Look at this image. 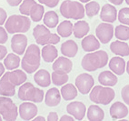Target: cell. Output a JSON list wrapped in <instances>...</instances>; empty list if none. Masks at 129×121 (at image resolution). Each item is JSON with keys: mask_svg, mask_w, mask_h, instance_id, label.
Listing matches in <instances>:
<instances>
[{"mask_svg": "<svg viewBox=\"0 0 129 121\" xmlns=\"http://www.w3.org/2000/svg\"><path fill=\"white\" fill-rule=\"evenodd\" d=\"M108 62V55L104 50L93 51L86 54L81 61V66L88 72H93L104 68Z\"/></svg>", "mask_w": 129, "mask_h": 121, "instance_id": "6da1fadb", "label": "cell"}, {"mask_svg": "<svg viewBox=\"0 0 129 121\" xmlns=\"http://www.w3.org/2000/svg\"><path fill=\"white\" fill-rule=\"evenodd\" d=\"M40 54L41 50L38 46L32 44L25 49L24 57L21 61V67L25 72L32 74L36 72L40 66Z\"/></svg>", "mask_w": 129, "mask_h": 121, "instance_id": "7a4b0ae2", "label": "cell"}, {"mask_svg": "<svg viewBox=\"0 0 129 121\" xmlns=\"http://www.w3.org/2000/svg\"><path fill=\"white\" fill-rule=\"evenodd\" d=\"M31 26V20L26 16L13 15L9 16L5 22V28L7 33H25Z\"/></svg>", "mask_w": 129, "mask_h": 121, "instance_id": "3957f363", "label": "cell"}, {"mask_svg": "<svg viewBox=\"0 0 129 121\" xmlns=\"http://www.w3.org/2000/svg\"><path fill=\"white\" fill-rule=\"evenodd\" d=\"M60 13L67 19L79 20L85 17V7L78 1L64 0L60 6Z\"/></svg>", "mask_w": 129, "mask_h": 121, "instance_id": "277c9868", "label": "cell"}, {"mask_svg": "<svg viewBox=\"0 0 129 121\" xmlns=\"http://www.w3.org/2000/svg\"><path fill=\"white\" fill-rule=\"evenodd\" d=\"M33 37L37 44L41 46H46L47 44H57L61 39L60 36L55 33H51L47 26L44 25H37L35 26L33 29Z\"/></svg>", "mask_w": 129, "mask_h": 121, "instance_id": "5b68a950", "label": "cell"}, {"mask_svg": "<svg viewBox=\"0 0 129 121\" xmlns=\"http://www.w3.org/2000/svg\"><path fill=\"white\" fill-rule=\"evenodd\" d=\"M44 95V91L35 87L30 82H25L21 85L18 89V98L22 101L40 103L43 101Z\"/></svg>", "mask_w": 129, "mask_h": 121, "instance_id": "8992f818", "label": "cell"}, {"mask_svg": "<svg viewBox=\"0 0 129 121\" xmlns=\"http://www.w3.org/2000/svg\"><path fill=\"white\" fill-rule=\"evenodd\" d=\"M115 93L111 86L104 87L102 86H95L90 91L89 98L92 102L101 105H108L115 98Z\"/></svg>", "mask_w": 129, "mask_h": 121, "instance_id": "52a82bcc", "label": "cell"}, {"mask_svg": "<svg viewBox=\"0 0 129 121\" xmlns=\"http://www.w3.org/2000/svg\"><path fill=\"white\" fill-rule=\"evenodd\" d=\"M0 115L6 121H15L18 116V109L9 97H0Z\"/></svg>", "mask_w": 129, "mask_h": 121, "instance_id": "ba28073f", "label": "cell"}, {"mask_svg": "<svg viewBox=\"0 0 129 121\" xmlns=\"http://www.w3.org/2000/svg\"><path fill=\"white\" fill-rule=\"evenodd\" d=\"M77 90L83 95H86L91 91V89L94 87V77L90 74L87 73H83V74L78 75L75 81Z\"/></svg>", "mask_w": 129, "mask_h": 121, "instance_id": "9c48e42d", "label": "cell"}, {"mask_svg": "<svg viewBox=\"0 0 129 121\" xmlns=\"http://www.w3.org/2000/svg\"><path fill=\"white\" fill-rule=\"evenodd\" d=\"M114 26L111 23H101L95 29V35L102 44H107L114 36Z\"/></svg>", "mask_w": 129, "mask_h": 121, "instance_id": "30bf717a", "label": "cell"}, {"mask_svg": "<svg viewBox=\"0 0 129 121\" xmlns=\"http://www.w3.org/2000/svg\"><path fill=\"white\" fill-rule=\"evenodd\" d=\"M27 37L23 35L22 33L14 35L11 38V48L16 55L21 56L24 55L26 47H27Z\"/></svg>", "mask_w": 129, "mask_h": 121, "instance_id": "8fae6325", "label": "cell"}, {"mask_svg": "<svg viewBox=\"0 0 129 121\" xmlns=\"http://www.w3.org/2000/svg\"><path fill=\"white\" fill-rule=\"evenodd\" d=\"M67 111L68 114L74 116L76 120H83L86 112V107L81 101H74L67 106Z\"/></svg>", "mask_w": 129, "mask_h": 121, "instance_id": "7c38bea8", "label": "cell"}, {"mask_svg": "<svg viewBox=\"0 0 129 121\" xmlns=\"http://www.w3.org/2000/svg\"><path fill=\"white\" fill-rule=\"evenodd\" d=\"M37 107L31 101L24 102L19 106L18 113L23 120H32L37 114Z\"/></svg>", "mask_w": 129, "mask_h": 121, "instance_id": "4fadbf2b", "label": "cell"}, {"mask_svg": "<svg viewBox=\"0 0 129 121\" xmlns=\"http://www.w3.org/2000/svg\"><path fill=\"white\" fill-rule=\"evenodd\" d=\"M117 10L113 5L105 4L101 8L100 19L106 23H114L117 18Z\"/></svg>", "mask_w": 129, "mask_h": 121, "instance_id": "5bb4252c", "label": "cell"}, {"mask_svg": "<svg viewBox=\"0 0 129 121\" xmlns=\"http://www.w3.org/2000/svg\"><path fill=\"white\" fill-rule=\"evenodd\" d=\"M109 114L114 120L117 119H123L128 115V108L124 103L122 102H115L111 106Z\"/></svg>", "mask_w": 129, "mask_h": 121, "instance_id": "9a60e30c", "label": "cell"}, {"mask_svg": "<svg viewBox=\"0 0 129 121\" xmlns=\"http://www.w3.org/2000/svg\"><path fill=\"white\" fill-rule=\"evenodd\" d=\"M52 68H53L54 71H56V72L68 74L73 68V63L68 58L60 56V57L56 58L55 60L53 66H52Z\"/></svg>", "mask_w": 129, "mask_h": 121, "instance_id": "2e32d148", "label": "cell"}, {"mask_svg": "<svg viewBox=\"0 0 129 121\" xmlns=\"http://www.w3.org/2000/svg\"><path fill=\"white\" fill-rule=\"evenodd\" d=\"M5 74L8 78V80L16 86H20L27 79L26 74L21 69H14L13 71H9V72L5 73Z\"/></svg>", "mask_w": 129, "mask_h": 121, "instance_id": "e0dca14e", "label": "cell"}, {"mask_svg": "<svg viewBox=\"0 0 129 121\" xmlns=\"http://www.w3.org/2000/svg\"><path fill=\"white\" fill-rule=\"evenodd\" d=\"M61 93L56 87H52L46 93L45 96V104L47 107H56L61 102Z\"/></svg>", "mask_w": 129, "mask_h": 121, "instance_id": "ac0fdd59", "label": "cell"}, {"mask_svg": "<svg viewBox=\"0 0 129 121\" xmlns=\"http://www.w3.org/2000/svg\"><path fill=\"white\" fill-rule=\"evenodd\" d=\"M109 68L113 73H115L116 76H122L125 71V61L121 56H115L111 58L109 61Z\"/></svg>", "mask_w": 129, "mask_h": 121, "instance_id": "d6986e66", "label": "cell"}, {"mask_svg": "<svg viewBox=\"0 0 129 121\" xmlns=\"http://www.w3.org/2000/svg\"><path fill=\"white\" fill-rule=\"evenodd\" d=\"M34 80L37 86L41 87H47L52 83L50 73L46 69H39L34 75Z\"/></svg>", "mask_w": 129, "mask_h": 121, "instance_id": "ffe728a7", "label": "cell"}, {"mask_svg": "<svg viewBox=\"0 0 129 121\" xmlns=\"http://www.w3.org/2000/svg\"><path fill=\"white\" fill-rule=\"evenodd\" d=\"M16 94V86L8 80L4 73L0 79V95L5 97H13Z\"/></svg>", "mask_w": 129, "mask_h": 121, "instance_id": "44dd1931", "label": "cell"}, {"mask_svg": "<svg viewBox=\"0 0 129 121\" xmlns=\"http://www.w3.org/2000/svg\"><path fill=\"white\" fill-rule=\"evenodd\" d=\"M81 46L85 52H93L100 48V42L94 35H89L84 37Z\"/></svg>", "mask_w": 129, "mask_h": 121, "instance_id": "7402d4cb", "label": "cell"}, {"mask_svg": "<svg viewBox=\"0 0 129 121\" xmlns=\"http://www.w3.org/2000/svg\"><path fill=\"white\" fill-rule=\"evenodd\" d=\"M117 77L115 73L105 70L98 75V82L104 86H114L117 84Z\"/></svg>", "mask_w": 129, "mask_h": 121, "instance_id": "603a6c76", "label": "cell"}, {"mask_svg": "<svg viewBox=\"0 0 129 121\" xmlns=\"http://www.w3.org/2000/svg\"><path fill=\"white\" fill-rule=\"evenodd\" d=\"M110 50L112 53L115 54L119 56H129V46L127 43L122 40H116L110 44Z\"/></svg>", "mask_w": 129, "mask_h": 121, "instance_id": "cb8c5ba5", "label": "cell"}, {"mask_svg": "<svg viewBox=\"0 0 129 121\" xmlns=\"http://www.w3.org/2000/svg\"><path fill=\"white\" fill-rule=\"evenodd\" d=\"M41 56L42 58H43V60L45 62H46V63L54 62L58 56L57 48L53 44L46 45L43 47V49L41 50Z\"/></svg>", "mask_w": 129, "mask_h": 121, "instance_id": "d4e9b609", "label": "cell"}, {"mask_svg": "<svg viewBox=\"0 0 129 121\" xmlns=\"http://www.w3.org/2000/svg\"><path fill=\"white\" fill-rule=\"evenodd\" d=\"M61 52L66 57H75L78 52V46L74 40H67L61 46Z\"/></svg>", "mask_w": 129, "mask_h": 121, "instance_id": "484cf974", "label": "cell"}, {"mask_svg": "<svg viewBox=\"0 0 129 121\" xmlns=\"http://www.w3.org/2000/svg\"><path fill=\"white\" fill-rule=\"evenodd\" d=\"M90 30L89 24L86 21H78L73 26V34L76 38H83Z\"/></svg>", "mask_w": 129, "mask_h": 121, "instance_id": "4316f807", "label": "cell"}, {"mask_svg": "<svg viewBox=\"0 0 129 121\" xmlns=\"http://www.w3.org/2000/svg\"><path fill=\"white\" fill-rule=\"evenodd\" d=\"M60 93L62 98L66 101H70L76 98L77 96V88L73 84H64L61 87Z\"/></svg>", "mask_w": 129, "mask_h": 121, "instance_id": "83f0119b", "label": "cell"}, {"mask_svg": "<svg viewBox=\"0 0 129 121\" xmlns=\"http://www.w3.org/2000/svg\"><path fill=\"white\" fill-rule=\"evenodd\" d=\"M105 117V112L96 105H92L87 109V119L89 121H102Z\"/></svg>", "mask_w": 129, "mask_h": 121, "instance_id": "f1b7e54d", "label": "cell"}, {"mask_svg": "<svg viewBox=\"0 0 129 121\" xmlns=\"http://www.w3.org/2000/svg\"><path fill=\"white\" fill-rule=\"evenodd\" d=\"M20 57L16 53H10L4 58V66L7 70L16 69L20 65Z\"/></svg>", "mask_w": 129, "mask_h": 121, "instance_id": "f546056e", "label": "cell"}, {"mask_svg": "<svg viewBox=\"0 0 129 121\" xmlns=\"http://www.w3.org/2000/svg\"><path fill=\"white\" fill-rule=\"evenodd\" d=\"M44 25L48 28H55L59 22V16L55 11H48L44 15Z\"/></svg>", "mask_w": 129, "mask_h": 121, "instance_id": "4dcf8cb0", "label": "cell"}, {"mask_svg": "<svg viewBox=\"0 0 129 121\" xmlns=\"http://www.w3.org/2000/svg\"><path fill=\"white\" fill-rule=\"evenodd\" d=\"M73 24L69 20H64L61 22L57 26V34L62 37H68L73 32Z\"/></svg>", "mask_w": 129, "mask_h": 121, "instance_id": "1f68e13d", "label": "cell"}, {"mask_svg": "<svg viewBox=\"0 0 129 121\" xmlns=\"http://www.w3.org/2000/svg\"><path fill=\"white\" fill-rule=\"evenodd\" d=\"M45 8L42 4H37L36 3L35 5L33 6L31 10H30V17L31 20L34 22H39L44 16Z\"/></svg>", "mask_w": 129, "mask_h": 121, "instance_id": "d6a6232c", "label": "cell"}, {"mask_svg": "<svg viewBox=\"0 0 129 121\" xmlns=\"http://www.w3.org/2000/svg\"><path fill=\"white\" fill-rule=\"evenodd\" d=\"M68 79H69V77H68V74H67V73H60L54 71L51 75L52 83L55 86H62L63 85L67 84Z\"/></svg>", "mask_w": 129, "mask_h": 121, "instance_id": "836d02e7", "label": "cell"}, {"mask_svg": "<svg viewBox=\"0 0 129 121\" xmlns=\"http://www.w3.org/2000/svg\"><path fill=\"white\" fill-rule=\"evenodd\" d=\"M100 10V6L98 2L96 1H89V2L85 3V11L86 16L89 18H92L93 16H96Z\"/></svg>", "mask_w": 129, "mask_h": 121, "instance_id": "e575fe53", "label": "cell"}, {"mask_svg": "<svg viewBox=\"0 0 129 121\" xmlns=\"http://www.w3.org/2000/svg\"><path fill=\"white\" fill-rule=\"evenodd\" d=\"M115 37L122 41H126L129 39V27L124 25H119L115 29Z\"/></svg>", "mask_w": 129, "mask_h": 121, "instance_id": "d590c367", "label": "cell"}, {"mask_svg": "<svg viewBox=\"0 0 129 121\" xmlns=\"http://www.w3.org/2000/svg\"><path fill=\"white\" fill-rule=\"evenodd\" d=\"M36 4L35 0H24L23 2L21 3L20 7H19V11L22 15L25 16H29L30 10L32 8V7Z\"/></svg>", "mask_w": 129, "mask_h": 121, "instance_id": "8d00e7d4", "label": "cell"}, {"mask_svg": "<svg viewBox=\"0 0 129 121\" xmlns=\"http://www.w3.org/2000/svg\"><path fill=\"white\" fill-rule=\"evenodd\" d=\"M118 20L121 24L129 26V7H124L118 13Z\"/></svg>", "mask_w": 129, "mask_h": 121, "instance_id": "74e56055", "label": "cell"}, {"mask_svg": "<svg viewBox=\"0 0 129 121\" xmlns=\"http://www.w3.org/2000/svg\"><path fill=\"white\" fill-rule=\"evenodd\" d=\"M121 97L123 98L124 101L126 105L129 106V85L124 86L121 90Z\"/></svg>", "mask_w": 129, "mask_h": 121, "instance_id": "f35d334b", "label": "cell"}, {"mask_svg": "<svg viewBox=\"0 0 129 121\" xmlns=\"http://www.w3.org/2000/svg\"><path fill=\"white\" fill-rule=\"evenodd\" d=\"M40 4L45 5L48 7H55L58 5L60 0H37Z\"/></svg>", "mask_w": 129, "mask_h": 121, "instance_id": "ab89813d", "label": "cell"}, {"mask_svg": "<svg viewBox=\"0 0 129 121\" xmlns=\"http://www.w3.org/2000/svg\"><path fill=\"white\" fill-rule=\"evenodd\" d=\"M7 39H8V35H7L6 28L0 26V44H5Z\"/></svg>", "mask_w": 129, "mask_h": 121, "instance_id": "60d3db41", "label": "cell"}, {"mask_svg": "<svg viewBox=\"0 0 129 121\" xmlns=\"http://www.w3.org/2000/svg\"><path fill=\"white\" fill-rule=\"evenodd\" d=\"M7 12H6L5 9H3L2 7H0V26H2L4 25L7 20Z\"/></svg>", "mask_w": 129, "mask_h": 121, "instance_id": "b9f144b4", "label": "cell"}, {"mask_svg": "<svg viewBox=\"0 0 129 121\" xmlns=\"http://www.w3.org/2000/svg\"><path fill=\"white\" fill-rule=\"evenodd\" d=\"M47 121H57L59 120L58 118V115L56 112H50L47 116Z\"/></svg>", "mask_w": 129, "mask_h": 121, "instance_id": "7bdbcfd3", "label": "cell"}, {"mask_svg": "<svg viewBox=\"0 0 129 121\" xmlns=\"http://www.w3.org/2000/svg\"><path fill=\"white\" fill-rule=\"evenodd\" d=\"M7 54V49L5 46L3 45H0V60H2L6 57Z\"/></svg>", "mask_w": 129, "mask_h": 121, "instance_id": "ee69618b", "label": "cell"}, {"mask_svg": "<svg viewBox=\"0 0 129 121\" xmlns=\"http://www.w3.org/2000/svg\"><path fill=\"white\" fill-rule=\"evenodd\" d=\"M23 0H7V4L11 7H16V6H18L21 4Z\"/></svg>", "mask_w": 129, "mask_h": 121, "instance_id": "f6af8a7d", "label": "cell"}, {"mask_svg": "<svg viewBox=\"0 0 129 121\" xmlns=\"http://www.w3.org/2000/svg\"><path fill=\"white\" fill-rule=\"evenodd\" d=\"M74 117H72V116H67V115H64V116H63L61 118L59 119L60 121H73L74 120Z\"/></svg>", "mask_w": 129, "mask_h": 121, "instance_id": "bcb514c9", "label": "cell"}, {"mask_svg": "<svg viewBox=\"0 0 129 121\" xmlns=\"http://www.w3.org/2000/svg\"><path fill=\"white\" fill-rule=\"evenodd\" d=\"M108 1L111 3V4H113V5L120 6L123 3V1H124V0H108Z\"/></svg>", "mask_w": 129, "mask_h": 121, "instance_id": "7dc6e473", "label": "cell"}, {"mask_svg": "<svg viewBox=\"0 0 129 121\" xmlns=\"http://www.w3.org/2000/svg\"><path fill=\"white\" fill-rule=\"evenodd\" d=\"M5 66H4V64H2L1 62H0V77H2L3 74L5 73Z\"/></svg>", "mask_w": 129, "mask_h": 121, "instance_id": "c3c4849f", "label": "cell"}, {"mask_svg": "<svg viewBox=\"0 0 129 121\" xmlns=\"http://www.w3.org/2000/svg\"><path fill=\"white\" fill-rule=\"evenodd\" d=\"M33 120H35V121H45L46 120V118H45L44 116H37V117H34L33 118Z\"/></svg>", "mask_w": 129, "mask_h": 121, "instance_id": "681fc988", "label": "cell"}, {"mask_svg": "<svg viewBox=\"0 0 129 121\" xmlns=\"http://www.w3.org/2000/svg\"><path fill=\"white\" fill-rule=\"evenodd\" d=\"M125 69H126L127 73H128V75H129V60H128V62H127V64H126V67H125Z\"/></svg>", "mask_w": 129, "mask_h": 121, "instance_id": "f907efd6", "label": "cell"}, {"mask_svg": "<svg viewBox=\"0 0 129 121\" xmlns=\"http://www.w3.org/2000/svg\"><path fill=\"white\" fill-rule=\"evenodd\" d=\"M79 1L82 3H87V2H89V1H91V0H79Z\"/></svg>", "mask_w": 129, "mask_h": 121, "instance_id": "816d5d0a", "label": "cell"}, {"mask_svg": "<svg viewBox=\"0 0 129 121\" xmlns=\"http://www.w3.org/2000/svg\"><path fill=\"white\" fill-rule=\"evenodd\" d=\"M125 2H126L127 5H129V0H125Z\"/></svg>", "mask_w": 129, "mask_h": 121, "instance_id": "f5cc1de1", "label": "cell"}, {"mask_svg": "<svg viewBox=\"0 0 129 121\" xmlns=\"http://www.w3.org/2000/svg\"><path fill=\"white\" fill-rule=\"evenodd\" d=\"M2 116H1V115H0V121H1V120H2Z\"/></svg>", "mask_w": 129, "mask_h": 121, "instance_id": "db71d44e", "label": "cell"}]
</instances>
